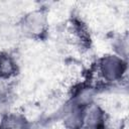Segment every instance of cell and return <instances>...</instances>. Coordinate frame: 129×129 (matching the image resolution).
I'll return each mask as SVG.
<instances>
[{"instance_id": "1", "label": "cell", "mask_w": 129, "mask_h": 129, "mask_svg": "<svg viewBox=\"0 0 129 129\" xmlns=\"http://www.w3.org/2000/svg\"><path fill=\"white\" fill-rule=\"evenodd\" d=\"M100 70L106 80L115 81L121 78L123 72V63L119 57L115 55H107L101 60Z\"/></svg>"}, {"instance_id": "2", "label": "cell", "mask_w": 129, "mask_h": 129, "mask_svg": "<svg viewBox=\"0 0 129 129\" xmlns=\"http://www.w3.org/2000/svg\"><path fill=\"white\" fill-rule=\"evenodd\" d=\"M45 26V17L40 11L29 13L23 20L24 29L31 34L41 33Z\"/></svg>"}, {"instance_id": "4", "label": "cell", "mask_w": 129, "mask_h": 129, "mask_svg": "<svg viewBox=\"0 0 129 129\" xmlns=\"http://www.w3.org/2000/svg\"><path fill=\"white\" fill-rule=\"evenodd\" d=\"M16 70L15 62L11 56L7 54L0 55V76L3 78H8L14 74Z\"/></svg>"}, {"instance_id": "3", "label": "cell", "mask_w": 129, "mask_h": 129, "mask_svg": "<svg viewBox=\"0 0 129 129\" xmlns=\"http://www.w3.org/2000/svg\"><path fill=\"white\" fill-rule=\"evenodd\" d=\"M1 129H27L25 119L19 115H7L1 122Z\"/></svg>"}]
</instances>
